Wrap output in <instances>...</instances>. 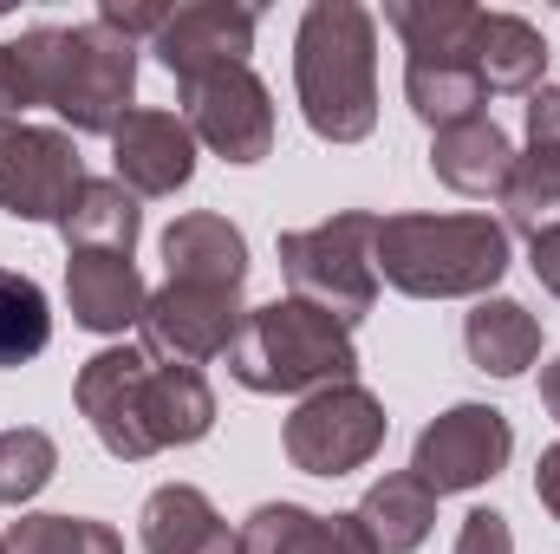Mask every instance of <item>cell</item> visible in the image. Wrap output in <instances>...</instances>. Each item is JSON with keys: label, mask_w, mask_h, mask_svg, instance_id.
Here are the masks:
<instances>
[{"label": "cell", "mask_w": 560, "mask_h": 554, "mask_svg": "<svg viewBox=\"0 0 560 554\" xmlns=\"http://www.w3.org/2000/svg\"><path fill=\"white\" fill-rule=\"evenodd\" d=\"M79 412L92 424V437L125 457L143 463L156 450L176 443H202L215 430V392L196 366H163L143 346H105L79 366Z\"/></svg>", "instance_id": "obj_1"}, {"label": "cell", "mask_w": 560, "mask_h": 554, "mask_svg": "<svg viewBox=\"0 0 560 554\" xmlns=\"http://www.w3.org/2000/svg\"><path fill=\"white\" fill-rule=\"evenodd\" d=\"M293 92L306 131L359 143L378 125V20L359 0H313L293 33Z\"/></svg>", "instance_id": "obj_2"}, {"label": "cell", "mask_w": 560, "mask_h": 554, "mask_svg": "<svg viewBox=\"0 0 560 554\" xmlns=\"http://www.w3.org/2000/svg\"><path fill=\"white\" fill-rule=\"evenodd\" d=\"M372 268L411 300H489L509 275V229L495 216H378Z\"/></svg>", "instance_id": "obj_3"}, {"label": "cell", "mask_w": 560, "mask_h": 554, "mask_svg": "<svg viewBox=\"0 0 560 554\" xmlns=\"http://www.w3.org/2000/svg\"><path fill=\"white\" fill-rule=\"evenodd\" d=\"M229 372H235V385H248L261 399H293V392L313 399L326 385L359 379V346H352V326H339L332 313L287 293L268 307H248V320L229 346Z\"/></svg>", "instance_id": "obj_4"}, {"label": "cell", "mask_w": 560, "mask_h": 554, "mask_svg": "<svg viewBox=\"0 0 560 554\" xmlns=\"http://www.w3.org/2000/svg\"><path fill=\"white\" fill-rule=\"evenodd\" d=\"M39 72H46V105L66 118V131L112 138L131 118L138 46L112 33L98 13L85 26H39Z\"/></svg>", "instance_id": "obj_5"}, {"label": "cell", "mask_w": 560, "mask_h": 554, "mask_svg": "<svg viewBox=\"0 0 560 554\" xmlns=\"http://www.w3.org/2000/svg\"><path fill=\"white\" fill-rule=\"evenodd\" d=\"M372 242H378V216H365V209H346L319 229L280 235V275L293 287V300L332 313L339 326H359L378 300Z\"/></svg>", "instance_id": "obj_6"}, {"label": "cell", "mask_w": 560, "mask_h": 554, "mask_svg": "<svg viewBox=\"0 0 560 554\" xmlns=\"http://www.w3.org/2000/svg\"><path fill=\"white\" fill-rule=\"evenodd\" d=\"M385 405L352 379V385H326L313 399H300L280 443H287V463L306 470V476H352L378 457L385 443Z\"/></svg>", "instance_id": "obj_7"}, {"label": "cell", "mask_w": 560, "mask_h": 554, "mask_svg": "<svg viewBox=\"0 0 560 554\" xmlns=\"http://www.w3.org/2000/svg\"><path fill=\"white\" fill-rule=\"evenodd\" d=\"M248 307L242 287H196V280H163L143 307V353L163 366H209L229 359Z\"/></svg>", "instance_id": "obj_8"}, {"label": "cell", "mask_w": 560, "mask_h": 554, "mask_svg": "<svg viewBox=\"0 0 560 554\" xmlns=\"http://www.w3.org/2000/svg\"><path fill=\"white\" fill-rule=\"evenodd\" d=\"M509 450H515V430L495 405H450L418 430L411 476L430 496H463V489H482L489 476H502Z\"/></svg>", "instance_id": "obj_9"}, {"label": "cell", "mask_w": 560, "mask_h": 554, "mask_svg": "<svg viewBox=\"0 0 560 554\" xmlns=\"http://www.w3.org/2000/svg\"><path fill=\"white\" fill-rule=\"evenodd\" d=\"M85 189V163L72 131L52 125H0V209L20 222H59Z\"/></svg>", "instance_id": "obj_10"}, {"label": "cell", "mask_w": 560, "mask_h": 554, "mask_svg": "<svg viewBox=\"0 0 560 554\" xmlns=\"http://www.w3.org/2000/svg\"><path fill=\"white\" fill-rule=\"evenodd\" d=\"M183 125L229 163H261L275 150V99L255 79V66H229V72L183 85Z\"/></svg>", "instance_id": "obj_11"}, {"label": "cell", "mask_w": 560, "mask_h": 554, "mask_svg": "<svg viewBox=\"0 0 560 554\" xmlns=\"http://www.w3.org/2000/svg\"><path fill=\"white\" fill-rule=\"evenodd\" d=\"M255 7H235V0H196V7H176L163 20V33L150 39V53L163 59V72L176 85H196L209 72H229V66H248L255 53Z\"/></svg>", "instance_id": "obj_12"}, {"label": "cell", "mask_w": 560, "mask_h": 554, "mask_svg": "<svg viewBox=\"0 0 560 554\" xmlns=\"http://www.w3.org/2000/svg\"><path fill=\"white\" fill-rule=\"evenodd\" d=\"M112 163L131 196H176L196 176V138L176 112H131L112 131Z\"/></svg>", "instance_id": "obj_13"}, {"label": "cell", "mask_w": 560, "mask_h": 554, "mask_svg": "<svg viewBox=\"0 0 560 554\" xmlns=\"http://www.w3.org/2000/svg\"><path fill=\"white\" fill-rule=\"evenodd\" d=\"M66 300H72V320L85 333H125V326H143L150 287H143L131 255L72 249V262H66Z\"/></svg>", "instance_id": "obj_14"}, {"label": "cell", "mask_w": 560, "mask_h": 554, "mask_svg": "<svg viewBox=\"0 0 560 554\" xmlns=\"http://www.w3.org/2000/svg\"><path fill=\"white\" fill-rule=\"evenodd\" d=\"M430 170H436V183H450L456 196H495V203H502V189H509V176H515V143H509V131L482 112V118H463V125H450V131H430Z\"/></svg>", "instance_id": "obj_15"}, {"label": "cell", "mask_w": 560, "mask_h": 554, "mask_svg": "<svg viewBox=\"0 0 560 554\" xmlns=\"http://www.w3.org/2000/svg\"><path fill=\"white\" fill-rule=\"evenodd\" d=\"M143 554H242V535L215 516L196 483H163L138 516Z\"/></svg>", "instance_id": "obj_16"}, {"label": "cell", "mask_w": 560, "mask_h": 554, "mask_svg": "<svg viewBox=\"0 0 560 554\" xmlns=\"http://www.w3.org/2000/svg\"><path fill=\"white\" fill-rule=\"evenodd\" d=\"M242 554H378L359 516H313L300 503H261L242 522Z\"/></svg>", "instance_id": "obj_17"}, {"label": "cell", "mask_w": 560, "mask_h": 554, "mask_svg": "<svg viewBox=\"0 0 560 554\" xmlns=\"http://www.w3.org/2000/svg\"><path fill=\"white\" fill-rule=\"evenodd\" d=\"M163 268L170 280H196V287H242L248 280V235L229 216H176L163 229Z\"/></svg>", "instance_id": "obj_18"}, {"label": "cell", "mask_w": 560, "mask_h": 554, "mask_svg": "<svg viewBox=\"0 0 560 554\" xmlns=\"http://www.w3.org/2000/svg\"><path fill=\"white\" fill-rule=\"evenodd\" d=\"M463 346H469V366L489 372V379H522L535 359H541V320L522 307V300H476V313L463 320Z\"/></svg>", "instance_id": "obj_19"}, {"label": "cell", "mask_w": 560, "mask_h": 554, "mask_svg": "<svg viewBox=\"0 0 560 554\" xmlns=\"http://www.w3.org/2000/svg\"><path fill=\"white\" fill-rule=\"evenodd\" d=\"M138 229H143V209L118 176H85V189L59 216L66 249H92V255H131L138 249Z\"/></svg>", "instance_id": "obj_20"}, {"label": "cell", "mask_w": 560, "mask_h": 554, "mask_svg": "<svg viewBox=\"0 0 560 554\" xmlns=\"http://www.w3.org/2000/svg\"><path fill=\"white\" fill-rule=\"evenodd\" d=\"M541 72H548V39L522 13H482V33H476L482 92H541Z\"/></svg>", "instance_id": "obj_21"}, {"label": "cell", "mask_w": 560, "mask_h": 554, "mask_svg": "<svg viewBox=\"0 0 560 554\" xmlns=\"http://www.w3.org/2000/svg\"><path fill=\"white\" fill-rule=\"evenodd\" d=\"M352 516L365 522V535H372L378 554H411V549H423V535L436 529V496L423 489L411 470H398V476H378Z\"/></svg>", "instance_id": "obj_22"}, {"label": "cell", "mask_w": 560, "mask_h": 554, "mask_svg": "<svg viewBox=\"0 0 560 554\" xmlns=\"http://www.w3.org/2000/svg\"><path fill=\"white\" fill-rule=\"evenodd\" d=\"M405 99L430 131L482 118V105H489V92L476 79V59H405Z\"/></svg>", "instance_id": "obj_23"}, {"label": "cell", "mask_w": 560, "mask_h": 554, "mask_svg": "<svg viewBox=\"0 0 560 554\" xmlns=\"http://www.w3.org/2000/svg\"><path fill=\"white\" fill-rule=\"evenodd\" d=\"M385 20L405 33L411 59H476L482 7H469V0H392Z\"/></svg>", "instance_id": "obj_24"}, {"label": "cell", "mask_w": 560, "mask_h": 554, "mask_svg": "<svg viewBox=\"0 0 560 554\" xmlns=\"http://www.w3.org/2000/svg\"><path fill=\"white\" fill-rule=\"evenodd\" d=\"M46 339H52V307H46L39 280L0 268V366H26V359H39Z\"/></svg>", "instance_id": "obj_25"}, {"label": "cell", "mask_w": 560, "mask_h": 554, "mask_svg": "<svg viewBox=\"0 0 560 554\" xmlns=\"http://www.w3.org/2000/svg\"><path fill=\"white\" fill-rule=\"evenodd\" d=\"M0 554H125V542L85 516H20L0 529Z\"/></svg>", "instance_id": "obj_26"}, {"label": "cell", "mask_w": 560, "mask_h": 554, "mask_svg": "<svg viewBox=\"0 0 560 554\" xmlns=\"http://www.w3.org/2000/svg\"><path fill=\"white\" fill-rule=\"evenodd\" d=\"M52 470H59V443L46 430H33V424L0 430V509L33 503L52 483Z\"/></svg>", "instance_id": "obj_27"}, {"label": "cell", "mask_w": 560, "mask_h": 554, "mask_svg": "<svg viewBox=\"0 0 560 554\" xmlns=\"http://www.w3.org/2000/svg\"><path fill=\"white\" fill-rule=\"evenodd\" d=\"M502 209H509V229L522 235H541L560 229V157H515V176L502 189Z\"/></svg>", "instance_id": "obj_28"}, {"label": "cell", "mask_w": 560, "mask_h": 554, "mask_svg": "<svg viewBox=\"0 0 560 554\" xmlns=\"http://www.w3.org/2000/svg\"><path fill=\"white\" fill-rule=\"evenodd\" d=\"M46 105V72H39V26L20 39H0V125H26V112Z\"/></svg>", "instance_id": "obj_29"}, {"label": "cell", "mask_w": 560, "mask_h": 554, "mask_svg": "<svg viewBox=\"0 0 560 554\" xmlns=\"http://www.w3.org/2000/svg\"><path fill=\"white\" fill-rule=\"evenodd\" d=\"M456 554H515L509 516H495V509H469L463 529H456Z\"/></svg>", "instance_id": "obj_30"}, {"label": "cell", "mask_w": 560, "mask_h": 554, "mask_svg": "<svg viewBox=\"0 0 560 554\" xmlns=\"http://www.w3.org/2000/svg\"><path fill=\"white\" fill-rule=\"evenodd\" d=\"M528 150L535 157H560V85L528 92Z\"/></svg>", "instance_id": "obj_31"}, {"label": "cell", "mask_w": 560, "mask_h": 554, "mask_svg": "<svg viewBox=\"0 0 560 554\" xmlns=\"http://www.w3.org/2000/svg\"><path fill=\"white\" fill-rule=\"evenodd\" d=\"M170 13H176V7H118V0H105V7H98V20H105L112 33H125L131 46H138V33H150V39H156Z\"/></svg>", "instance_id": "obj_32"}, {"label": "cell", "mask_w": 560, "mask_h": 554, "mask_svg": "<svg viewBox=\"0 0 560 554\" xmlns=\"http://www.w3.org/2000/svg\"><path fill=\"white\" fill-rule=\"evenodd\" d=\"M528 268H535V280H541V287L560 300V229L528 235Z\"/></svg>", "instance_id": "obj_33"}, {"label": "cell", "mask_w": 560, "mask_h": 554, "mask_svg": "<svg viewBox=\"0 0 560 554\" xmlns=\"http://www.w3.org/2000/svg\"><path fill=\"white\" fill-rule=\"evenodd\" d=\"M535 496H541V509L560 522V443H548L541 463H535Z\"/></svg>", "instance_id": "obj_34"}, {"label": "cell", "mask_w": 560, "mask_h": 554, "mask_svg": "<svg viewBox=\"0 0 560 554\" xmlns=\"http://www.w3.org/2000/svg\"><path fill=\"white\" fill-rule=\"evenodd\" d=\"M541 405H548V417L560 424V359L555 366H541Z\"/></svg>", "instance_id": "obj_35"}]
</instances>
